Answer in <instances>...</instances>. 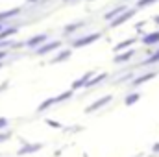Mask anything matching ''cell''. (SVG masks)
<instances>
[{"mask_svg": "<svg viewBox=\"0 0 159 157\" xmlns=\"http://www.w3.org/2000/svg\"><path fill=\"white\" fill-rule=\"evenodd\" d=\"M109 100H111V96H106V98H102V100H98L96 104H93L91 107H87V111H94V109H98V107H102L104 104H107Z\"/></svg>", "mask_w": 159, "mask_h": 157, "instance_id": "2", "label": "cell"}, {"mask_svg": "<svg viewBox=\"0 0 159 157\" xmlns=\"http://www.w3.org/2000/svg\"><path fill=\"white\" fill-rule=\"evenodd\" d=\"M133 56V50H129L128 54H122V56H117V61H126V59H129Z\"/></svg>", "mask_w": 159, "mask_h": 157, "instance_id": "9", "label": "cell"}, {"mask_svg": "<svg viewBox=\"0 0 159 157\" xmlns=\"http://www.w3.org/2000/svg\"><path fill=\"white\" fill-rule=\"evenodd\" d=\"M7 139V135H0V141H6Z\"/></svg>", "mask_w": 159, "mask_h": 157, "instance_id": "19", "label": "cell"}, {"mask_svg": "<svg viewBox=\"0 0 159 157\" xmlns=\"http://www.w3.org/2000/svg\"><path fill=\"white\" fill-rule=\"evenodd\" d=\"M100 37V34H93V35H85V39H78L74 43V46H85V44H89V43H93V41H96Z\"/></svg>", "mask_w": 159, "mask_h": 157, "instance_id": "1", "label": "cell"}, {"mask_svg": "<svg viewBox=\"0 0 159 157\" xmlns=\"http://www.w3.org/2000/svg\"><path fill=\"white\" fill-rule=\"evenodd\" d=\"M150 78H154V74H146V76H143V78H137L135 81H133V85H139V83H144L146 79H150Z\"/></svg>", "mask_w": 159, "mask_h": 157, "instance_id": "8", "label": "cell"}, {"mask_svg": "<svg viewBox=\"0 0 159 157\" xmlns=\"http://www.w3.org/2000/svg\"><path fill=\"white\" fill-rule=\"evenodd\" d=\"M144 43L146 44H152V43H159V32H156V34H150V35H146L144 37Z\"/></svg>", "mask_w": 159, "mask_h": 157, "instance_id": "5", "label": "cell"}, {"mask_svg": "<svg viewBox=\"0 0 159 157\" xmlns=\"http://www.w3.org/2000/svg\"><path fill=\"white\" fill-rule=\"evenodd\" d=\"M137 100H139V94H129V98L126 100V104H128V105H131V104H133V102H137Z\"/></svg>", "mask_w": 159, "mask_h": 157, "instance_id": "11", "label": "cell"}, {"mask_svg": "<svg viewBox=\"0 0 159 157\" xmlns=\"http://www.w3.org/2000/svg\"><path fill=\"white\" fill-rule=\"evenodd\" d=\"M11 34H15V30H13V28H11V30H7V32H2V34H0V41L6 39V37H7V35H11Z\"/></svg>", "mask_w": 159, "mask_h": 157, "instance_id": "15", "label": "cell"}, {"mask_svg": "<svg viewBox=\"0 0 159 157\" xmlns=\"http://www.w3.org/2000/svg\"><path fill=\"white\" fill-rule=\"evenodd\" d=\"M131 15H133V11H128L126 15H120V17H117V19H115V22H111V26H119V24H122V22H124V20H128Z\"/></svg>", "mask_w": 159, "mask_h": 157, "instance_id": "3", "label": "cell"}, {"mask_svg": "<svg viewBox=\"0 0 159 157\" xmlns=\"http://www.w3.org/2000/svg\"><path fill=\"white\" fill-rule=\"evenodd\" d=\"M54 102H56V98H52V100H46V102H44V104H43V105L39 107V111H44V109H46L48 105H52Z\"/></svg>", "mask_w": 159, "mask_h": 157, "instance_id": "13", "label": "cell"}, {"mask_svg": "<svg viewBox=\"0 0 159 157\" xmlns=\"http://www.w3.org/2000/svg\"><path fill=\"white\" fill-rule=\"evenodd\" d=\"M150 2H156V0H141V2H139V7H143V6H146V4H150Z\"/></svg>", "mask_w": 159, "mask_h": 157, "instance_id": "17", "label": "cell"}, {"mask_svg": "<svg viewBox=\"0 0 159 157\" xmlns=\"http://www.w3.org/2000/svg\"><path fill=\"white\" fill-rule=\"evenodd\" d=\"M17 13H19V9L7 11V13H0V20H2V19H9V17H13V15H17Z\"/></svg>", "mask_w": 159, "mask_h": 157, "instance_id": "7", "label": "cell"}, {"mask_svg": "<svg viewBox=\"0 0 159 157\" xmlns=\"http://www.w3.org/2000/svg\"><path fill=\"white\" fill-rule=\"evenodd\" d=\"M57 46H59V43H50V44H46V46L39 48V52H37V54H46V52H52V50H56Z\"/></svg>", "mask_w": 159, "mask_h": 157, "instance_id": "4", "label": "cell"}, {"mask_svg": "<svg viewBox=\"0 0 159 157\" xmlns=\"http://www.w3.org/2000/svg\"><path fill=\"white\" fill-rule=\"evenodd\" d=\"M4 126H7V120L6 118H0V128H4Z\"/></svg>", "mask_w": 159, "mask_h": 157, "instance_id": "18", "label": "cell"}, {"mask_svg": "<svg viewBox=\"0 0 159 157\" xmlns=\"http://www.w3.org/2000/svg\"><path fill=\"white\" fill-rule=\"evenodd\" d=\"M44 39H46L44 35H39V37H35V39H32L30 43H28V44H30V46H35V44H39V43H43Z\"/></svg>", "mask_w": 159, "mask_h": 157, "instance_id": "10", "label": "cell"}, {"mask_svg": "<svg viewBox=\"0 0 159 157\" xmlns=\"http://www.w3.org/2000/svg\"><path fill=\"white\" fill-rule=\"evenodd\" d=\"M2 57H6V52H0V59H2Z\"/></svg>", "mask_w": 159, "mask_h": 157, "instance_id": "20", "label": "cell"}, {"mask_svg": "<svg viewBox=\"0 0 159 157\" xmlns=\"http://www.w3.org/2000/svg\"><path fill=\"white\" fill-rule=\"evenodd\" d=\"M87 79H89V74H87V76H85L83 79H78V81H76L72 87H74V89H78V87H81V85H85V81H87Z\"/></svg>", "mask_w": 159, "mask_h": 157, "instance_id": "12", "label": "cell"}, {"mask_svg": "<svg viewBox=\"0 0 159 157\" xmlns=\"http://www.w3.org/2000/svg\"><path fill=\"white\" fill-rule=\"evenodd\" d=\"M124 9H126V7H117L115 11H111V13H107V15H106V19H107V20H109V19H115V17H117L119 13H122Z\"/></svg>", "mask_w": 159, "mask_h": 157, "instance_id": "6", "label": "cell"}, {"mask_svg": "<svg viewBox=\"0 0 159 157\" xmlns=\"http://www.w3.org/2000/svg\"><path fill=\"white\" fill-rule=\"evenodd\" d=\"M0 67H2V65H0Z\"/></svg>", "mask_w": 159, "mask_h": 157, "instance_id": "21", "label": "cell"}, {"mask_svg": "<svg viewBox=\"0 0 159 157\" xmlns=\"http://www.w3.org/2000/svg\"><path fill=\"white\" fill-rule=\"evenodd\" d=\"M156 61H159V52L156 54V56H152V57H150V59H148L146 63H156Z\"/></svg>", "mask_w": 159, "mask_h": 157, "instance_id": "16", "label": "cell"}, {"mask_svg": "<svg viewBox=\"0 0 159 157\" xmlns=\"http://www.w3.org/2000/svg\"><path fill=\"white\" fill-rule=\"evenodd\" d=\"M133 43V39H129V41H124V43H120L119 46H117V50H122V48H126V46H129Z\"/></svg>", "mask_w": 159, "mask_h": 157, "instance_id": "14", "label": "cell"}]
</instances>
